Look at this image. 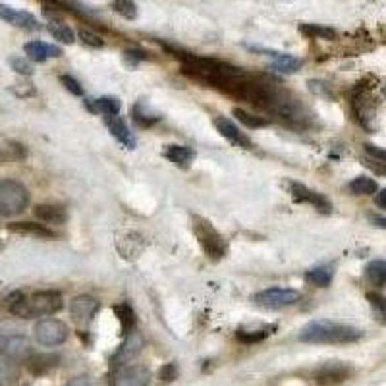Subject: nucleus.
Segmentation results:
<instances>
[{
	"label": "nucleus",
	"mask_w": 386,
	"mask_h": 386,
	"mask_svg": "<svg viewBox=\"0 0 386 386\" xmlns=\"http://www.w3.org/2000/svg\"><path fill=\"white\" fill-rule=\"evenodd\" d=\"M4 306L20 319H33V317H47L58 313L64 306L62 293L56 290H43L26 298L21 292H14L4 300Z\"/></svg>",
	"instance_id": "f257e3e1"
},
{
	"label": "nucleus",
	"mask_w": 386,
	"mask_h": 386,
	"mask_svg": "<svg viewBox=\"0 0 386 386\" xmlns=\"http://www.w3.org/2000/svg\"><path fill=\"white\" fill-rule=\"evenodd\" d=\"M298 338L306 344H352L363 338V333L355 326L340 325L334 320H311L307 323Z\"/></svg>",
	"instance_id": "f03ea898"
},
{
	"label": "nucleus",
	"mask_w": 386,
	"mask_h": 386,
	"mask_svg": "<svg viewBox=\"0 0 386 386\" xmlns=\"http://www.w3.org/2000/svg\"><path fill=\"white\" fill-rule=\"evenodd\" d=\"M373 78H365V80L358 81L350 95V103H352V110L355 120L360 122L361 127H365L367 132H373V122L377 116V103L373 97V85H371Z\"/></svg>",
	"instance_id": "7ed1b4c3"
},
{
	"label": "nucleus",
	"mask_w": 386,
	"mask_h": 386,
	"mask_svg": "<svg viewBox=\"0 0 386 386\" xmlns=\"http://www.w3.org/2000/svg\"><path fill=\"white\" fill-rule=\"evenodd\" d=\"M31 201L29 189L21 182L4 178L0 180V217H16L26 211Z\"/></svg>",
	"instance_id": "20e7f679"
},
{
	"label": "nucleus",
	"mask_w": 386,
	"mask_h": 386,
	"mask_svg": "<svg viewBox=\"0 0 386 386\" xmlns=\"http://www.w3.org/2000/svg\"><path fill=\"white\" fill-rule=\"evenodd\" d=\"M193 234L199 241L201 249L205 251L209 259H222L228 251V244L224 236L203 217H193Z\"/></svg>",
	"instance_id": "39448f33"
},
{
	"label": "nucleus",
	"mask_w": 386,
	"mask_h": 386,
	"mask_svg": "<svg viewBox=\"0 0 386 386\" xmlns=\"http://www.w3.org/2000/svg\"><path fill=\"white\" fill-rule=\"evenodd\" d=\"M33 336L41 346H61L70 336V328L66 323L58 319H43L35 325Z\"/></svg>",
	"instance_id": "423d86ee"
},
{
	"label": "nucleus",
	"mask_w": 386,
	"mask_h": 386,
	"mask_svg": "<svg viewBox=\"0 0 386 386\" xmlns=\"http://www.w3.org/2000/svg\"><path fill=\"white\" fill-rule=\"evenodd\" d=\"M301 300V293L292 288H266L254 296V301L265 309H282V307L296 306Z\"/></svg>",
	"instance_id": "0eeeda50"
},
{
	"label": "nucleus",
	"mask_w": 386,
	"mask_h": 386,
	"mask_svg": "<svg viewBox=\"0 0 386 386\" xmlns=\"http://www.w3.org/2000/svg\"><path fill=\"white\" fill-rule=\"evenodd\" d=\"M31 355V342L24 334L0 336V360L24 361Z\"/></svg>",
	"instance_id": "6e6552de"
},
{
	"label": "nucleus",
	"mask_w": 386,
	"mask_h": 386,
	"mask_svg": "<svg viewBox=\"0 0 386 386\" xmlns=\"http://www.w3.org/2000/svg\"><path fill=\"white\" fill-rule=\"evenodd\" d=\"M288 187H290V193H292L293 201H298V203H307V205L315 207V209L323 214L333 213V203L326 199L323 193L315 192V189L303 186L300 182H288Z\"/></svg>",
	"instance_id": "1a4fd4ad"
},
{
	"label": "nucleus",
	"mask_w": 386,
	"mask_h": 386,
	"mask_svg": "<svg viewBox=\"0 0 386 386\" xmlns=\"http://www.w3.org/2000/svg\"><path fill=\"white\" fill-rule=\"evenodd\" d=\"M99 300L93 298V296H87V293H81V296H75L70 303V315H72V320L75 325L87 326L91 320L95 319V315L99 313Z\"/></svg>",
	"instance_id": "9d476101"
},
{
	"label": "nucleus",
	"mask_w": 386,
	"mask_h": 386,
	"mask_svg": "<svg viewBox=\"0 0 386 386\" xmlns=\"http://www.w3.org/2000/svg\"><path fill=\"white\" fill-rule=\"evenodd\" d=\"M353 375V369L344 361H326L315 371V382L323 386L340 385Z\"/></svg>",
	"instance_id": "9b49d317"
},
{
	"label": "nucleus",
	"mask_w": 386,
	"mask_h": 386,
	"mask_svg": "<svg viewBox=\"0 0 386 386\" xmlns=\"http://www.w3.org/2000/svg\"><path fill=\"white\" fill-rule=\"evenodd\" d=\"M151 371L145 365H126L114 377L113 386H149Z\"/></svg>",
	"instance_id": "f8f14e48"
},
{
	"label": "nucleus",
	"mask_w": 386,
	"mask_h": 386,
	"mask_svg": "<svg viewBox=\"0 0 386 386\" xmlns=\"http://www.w3.org/2000/svg\"><path fill=\"white\" fill-rule=\"evenodd\" d=\"M214 127H217V132H219L222 137H226L232 145L240 147V149H246V151L254 149V141L249 140L246 133L241 132L240 127L236 126L232 120L219 116V118H214Z\"/></svg>",
	"instance_id": "ddd939ff"
},
{
	"label": "nucleus",
	"mask_w": 386,
	"mask_h": 386,
	"mask_svg": "<svg viewBox=\"0 0 386 386\" xmlns=\"http://www.w3.org/2000/svg\"><path fill=\"white\" fill-rule=\"evenodd\" d=\"M0 20L8 21L16 27H21V29H27V31H39L41 29L39 20L33 14L14 10L12 6H6V4H0Z\"/></svg>",
	"instance_id": "4468645a"
},
{
	"label": "nucleus",
	"mask_w": 386,
	"mask_h": 386,
	"mask_svg": "<svg viewBox=\"0 0 386 386\" xmlns=\"http://www.w3.org/2000/svg\"><path fill=\"white\" fill-rule=\"evenodd\" d=\"M143 338H141L140 333H130L126 334V338H124V342H122V346L118 348V352H116V355H114L113 360V365H126L127 361H132L133 358H137L140 355V352L143 350Z\"/></svg>",
	"instance_id": "2eb2a0df"
},
{
	"label": "nucleus",
	"mask_w": 386,
	"mask_h": 386,
	"mask_svg": "<svg viewBox=\"0 0 386 386\" xmlns=\"http://www.w3.org/2000/svg\"><path fill=\"white\" fill-rule=\"evenodd\" d=\"M26 365L29 373L41 377L61 365V355L58 353H31L26 360Z\"/></svg>",
	"instance_id": "dca6fc26"
},
{
	"label": "nucleus",
	"mask_w": 386,
	"mask_h": 386,
	"mask_svg": "<svg viewBox=\"0 0 386 386\" xmlns=\"http://www.w3.org/2000/svg\"><path fill=\"white\" fill-rule=\"evenodd\" d=\"M27 58L33 62H47L48 58H58L62 56V48L56 47V45H48V43H43V41H29L26 43Z\"/></svg>",
	"instance_id": "f3484780"
},
{
	"label": "nucleus",
	"mask_w": 386,
	"mask_h": 386,
	"mask_svg": "<svg viewBox=\"0 0 386 386\" xmlns=\"http://www.w3.org/2000/svg\"><path fill=\"white\" fill-rule=\"evenodd\" d=\"M105 124H107L108 132H110V135H113L114 140L120 141L122 145L127 147V149H135L137 141H135L133 133L130 132V127H127V124L122 120L120 116H107V118H105Z\"/></svg>",
	"instance_id": "a211bd4d"
},
{
	"label": "nucleus",
	"mask_w": 386,
	"mask_h": 386,
	"mask_svg": "<svg viewBox=\"0 0 386 386\" xmlns=\"http://www.w3.org/2000/svg\"><path fill=\"white\" fill-rule=\"evenodd\" d=\"M251 48H254V51H259V53H263L265 56H268V58H273L274 61L273 68L282 73H293V72H298V70L303 66V61L296 58V56H290V54L276 53V51H263V48H257V47H251Z\"/></svg>",
	"instance_id": "6ab92c4d"
},
{
	"label": "nucleus",
	"mask_w": 386,
	"mask_h": 386,
	"mask_svg": "<svg viewBox=\"0 0 386 386\" xmlns=\"http://www.w3.org/2000/svg\"><path fill=\"white\" fill-rule=\"evenodd\" d=\"M8 230L14 234H21V236L41 238V240L56 238V234L51 228H47L45 224H37V222H12V224H8Z\"/></svg>",
	"instance_id": "aec40b11"
},
{
	"label": "nucleus",
	"mask_w": 386,
	"mask_h": 386,
	"mask_svg": "<svg viewBox=\"0 0 386 386\" xmlns=\"http://www.w3.org/2000/svg\"><path fill=\"white\" fill-rule=\"evenodd\" d=\"M85 108L93 114L107 116H118L120 114V100L116 97H99V99H87Z\"/></svg>",
	"instance_id": "412c9836"
},
{
	"label": "nucleus",
	"mask_w": 386,
	"mask_h": 386,
	"mask_svg": "<svg viewBox=\"0 0 386 386\" xmlns=\"http://www.w3.org/2000/svg\"><path fill=\"white\" fill-rule=\"evenodd\" d=\"M33 214L41 222H47V224H64L68 220L66 209H62L58 205H51V203H41L33 209Z\"/></svg>",
	"instance_id": "4be33fe9"
},
{
	"label": "nucleus",
	"mask_w": 386,
	"mask_h": 386,
	"mask_svg": "<svg viewBox=\"0 0 386 386\" xmlns=\"http://www.w3.org/2000/svg\"><path fill=\"white\" fill-rule=\"evenodd\" d=\"M162 157L168 159L172 165L180 168H187L192 165L195 151L187 145H167L162 149Z\"/></svg>",
	"instance_id": "5701e85b"
},
{
	"label": "nucleus",
	"mask_w": 386,
	"mask_h": 386,
	"mask_svg": "<svg viewBox=\"0 0 386 386\" xmlns=\"http://www.w3.org/2000/svg\"><path fill=\"white\" fill-rule=\"evenodd\" d=\"M130 114H132L133 122L140 127H151L162 120V116H160L159 113H153L143 100H137V103L130 108Z\"/></svg>",
	"instance_id": "b1692460"
},
{
	"label": "nucleus",
	"mask_w": 386,
	"mask_h": 386,
	"mask_svg": "<svg viewBox=\"0 0 386 386\" xmlns=\"http://www.w3.org/2000/svg\"><path fill=\"white\" fill-rule=\"evenodd\" d=\"M334 278V265L315 266L306 273V280L317 288H328Z\"/></svg>",
	"instance_id": "393cba45"
},
{
	"label": "nucleus",
	"mask_w": 386,
	"mask_h": 386,
	"mask_svg": "<svg viewBox=\"0 0 386 386\" xmlns=\"http://www.w3.org/2000/svg\"><path fill=\"white\" fill-rule=\"evenodd\" d=\"M363 149H365L367 153V167L375 170L377 174H386V149H380V147L371 145V143H365Z\"/></svg>",
	"instance_id": "a878e982"
},
{
	"label": "nucleus",
	"mask_w": 386,
	"mask_h": 386,
	"mask_svg": "<svg viewBox=\"0 0 386 386\" xmlns=\"http://www.w3.org/2000/svg\"><path fill=\"white\" fill-rule=\"evenodd\" d=\"M116 319L120 323L122 333L130 334L135 330V325H137V317H135V311L127 303H118V306L113 307Z\"/></svg>",
	"instance_id": "bb28decb"
},
{
	"label": "nucleus",
	"mask_w": 386,
	"mask_h": 386,
	"mask_svg": "<svg viewBox=\"0 0 386 386\" xmlns=\"http://www.w3.org/2000/svg\"><path fill=\"white\" fill-rule=\"evenodd\" d=\"M276 330V326L266 325L263 328H254V330H246V328H240L236 333V338L244 342V344H257V342H263L265 338H268L271 334Z\"/></svg>",
	"instance_id": "cd10ccee"
},
{
	"label": "nucleus",
	"mask_w": 386,
	"mask_h": 386,
	"mask_svg": "<svg viewBox=\"0 0 386 386\" xmlns=\"http://www.w3.org/2000/svg\"><path fill=\"white\" fill-rule=\"evenodd\" d=\"M367 278L373 286H386V261L385 259H375L367 265Z\"/></svg>",
	"instance_id": "c85d7f7f"
},
{
	"label": "nucleus",
	"mask_w": 386,
	"mask_h": 386,
	"mask_svg": "<svg viewBox=\"0 0 386 386\" xmlns=\"http://www.w3.org/2000/svg\"><path fill=\"white\" fill-rule=\"evenodd\" d=\"M300 31L307 37H311V39H326V41H334L336 39V31H334L333 27H323L317 26V24H301Z\"/></svg>",
	"instance_id": "c756f323"
},
{
	"label": "nucleus",
	"mask_w": 386,
	"mask_h": 386,
	"mask_svg": "<svg viewBox=\"0 0 386 386\" xmlns=\"http://www.w3.org/2000/svg\"><path fill=\"white\" fill-rule=\"evenodd\" d=\"M234 116H236L244 126L251 127V130H259V127H266L271 124V120H266L263 116H257V114L247 113L244 108H234Z\"/></svg>",
	"instance_id": "7c9ffc66"
},
{
	"label": "nucleus",
	"mask_w": 386,
	"mask_h": 386,
	"mask_svg": "<svg viewBox=\"0 0 386 386\" xmlns=\"http://www.w3.org/2000/svg\"><path fill=\"white\" fill-rule=\"evenodd\" d=\"M379 189V184L373 178H367V176H360L355 180L350 182V192L353 195H373Z\"/></svg>",
	"instance_id": "2f4dec72"
},
{
	"label": "nucleus",
	"mask_w": 386,
	"mask_h": 386,
	"mask_svg": "<svg viewBox=\"0 0 386 386\" xmlns=\"http://www.w3.org/2000/svg\"><path fill=\"white\" fill-rule=\"evenodd\" d=\"M47 29L54 39L61 41L64 45H72L73 41H75V35H73L72 27H68L66 24H62V21H51Z\"/></svg>",
	"instance_id": "473e14b6"
},
{
	"label": "nucleus",
	"mask_w": 386,
	"mask_h": 386,
	"mask_svg": "<svg viewBox=\"0 0 386 386\" xmlns=\"http://www.w3.org/2000/svg\"><path fill=\"white\" fill-rule=\"evenodd\" d=\"M367 301H369V306L373 307L377 320L386 325V296L379 292H369L367 293Z\"/></svg>",
	"instance_id": "72a5a7b5"
},
{
	"label": "nucleus",
	"mask_w": 386,
	"mask_h": 386,
	"mask_svg": "<svg viewBox=\"0 0 386 386\" xmlns=\"http://www.w3.org/2000/svg\"><path fill=\"white\" fill-rule=\"evenodd\" d=\"M18 379V369L14 363L6 360H0V386L10 385L14 380Z\"/></svg>",
	"instance_id": "f704fd0d"
},
{
	"label": "nucleus",
	"mask_w": 386,
	"mask_h": 386,
	"mask_svg": "<svg viewBox=\"0 0 386 386\" xmlns=\"http://www.w3.org/2000/svg\"><path fill=\"white\" fill-rule=\"evenodd\" d=\"M307 87H309V91H311V93L319 95V97H326V99H334L333 87L328 85L326 81H323V80H309V81H307Z\"/></svg>",
	"instance_id": "c9c22d12"
},
{
	"label": "nucleus",
	"mask_w": 386,
	"mask_h": 386,
	"mask_svg": "<svg viewBox=\"0 0 386 386\" xmlns=\"http://www.w3.org/2000/svg\"><path fill=\"white\" fill-rule=\"evenodd\" d=\"M113 8L114 12L122 14L127 20H133L137 16V6L133 2H130V0H116V2H113Z\"/></svg>",
	"instance_id": "e433bc0d"
},
{
	"label": "nucleus",
	"mask_w": 386,
	"mask_h": 386,
	"mask_svg": "<svg viewBox=\"0 0 386 386\" xmlns=\"http://www.w3.org/2000/svg\"><path fill=\"white\" fill-rule=\"evenodd\" d=\"M80 39L83 45H87V47H93V48H100L105 47V39L103 37H99L97 33H93L91 29H80Z\"/></svg>",
	"instance_id": "4c0bfd02"
},
{
	"label": "nucleus",
	"mask_w": 386,
	"mask_h": 386,
	"mask_svg": "<svg viewBox=\"0 0 386 386\" xmlns=\"http://www.w3.org/2000/svg\"><path fill=\"white\" fill-rule=\"evenodd\" d=\"M61 83L64 85V89L66 91H70L72 95H75V97H81L83 95V87H81V83L75 78H72V75H61Z\"/></svg>",
	"instance_id": "58836bf2"
},
{
	"label": "nucleus",
	"mask_w": 386,
	"mask_h": 386,
	"mask_svg": "<svg viewBox=\"0 0 386 386\" xmlns=\"http://www.w3.org/2000/svg\"><path fill=\"white\" fill-rule=\"evenodd\" d=\"M10 66L18 73H21V75H31L33 73V66L26 58H21V56H12L10 58Z\"/></svg>",
	"instance_id": "ea45409f"
},
{
	"label": "nucleus",
	"mask_w": 386,
	"mask_h": 386,
	"mask_svg": "<svg viewBox=\"0 0 386 386\" xmlns=\"http://www.w3.org/2000/svg\"><path fill=\"white\" fill-rule=\"evenodd\" d=\"M159 379L162 382H172V380L178 379V365L176 363H167V365L160 367Z\"/></svg>",
	"instance_id": "a19ab883"
},
{
	"label": "nucleus",
	"mask_w": 386,
	"mask_h": 386,
	"mask_svg": "<svg viewBox=\"0 0 386 386\" xmlns=\"http://www.w3.org/2000/svg\"><path fill=\"white\" fill-rule=\"evenodd\" d=\"M124 58H126V62L130 66H135L137 62L147 61L149 56H147V53H143V51H126V53H124Z\"/></svg>",
	"instance_id": "79ce46f5"
},
{
	"label": "nucleus",
	"mask_w": 386,
	"mask_h": 386,
	"mask_svg": "<svg viewBox=\"0 0 386 386\" xmlns=\"http://www.w3.org/2000/svg\"><path fill=\"white\" fill-rule=\"evenodd\" d=\"M66 386H95L91 380L87 379V377H75L70 382H66Z\"/></svg>",
	"instance_id": "37998d69"
},
{
	"label": "nucleus",
	"mask_w": 386,
	"mask_h": 386,
	"mask_svg": "<svg viewBox=\"0 0 386 386\" xmlns=\"http://www.w3.org/2000/svg\"><path fill=\"white\" fill-rule=\"evenodd\" d=\"M369 220H371V224H373V226L386 230V219H385V217H379V214H369Z\"/></svg>",
	"instance_id": "c03bdc74"
},
{
	"label": "nucleus",
	"mask_w": 386,
	"mask_h": 386,
	"mask_svg": "<svg viewBox=\"0 0 386 386\" xmlns=\"http://www.w3.org/2000/svg\"><path fill=\"white\" fill-rule=\"evenodd\" d=\"M375 203H377V207H380V209H386V187L375 195Z\"/></svg>",
	"instance_id": "a18cd8bd"
},
{
	"label": "nucleus",
	"mask_w": 386,
	"mask_h": 386,
	"mask_svg": "<svg viewBox=\"0 0 386 386\" xmlns=\"http://www.w3.org/2000/svg\"><path fill=\"white\" fill-rule=\"evenodd\" d=\"M382 93H385V97H386V83H385V87H382Z\"/></svg>",
	"instance_id": "49530a36"
},
{
	"label": "nucleus",
	"mask_w": 386,
	"mask_h": 386,
	"mask_svg": "<svg viewBox=\"0 0 386 386\" xmlns=\"http://www.w3.org/2000/svg\"><path fill=\"white\" fill-rule=\"evenodd\" d=\"M21 386H27V385H21Z\"/></svg>",
	"instance_id": "de8ad7c7"
}]
</instances>
